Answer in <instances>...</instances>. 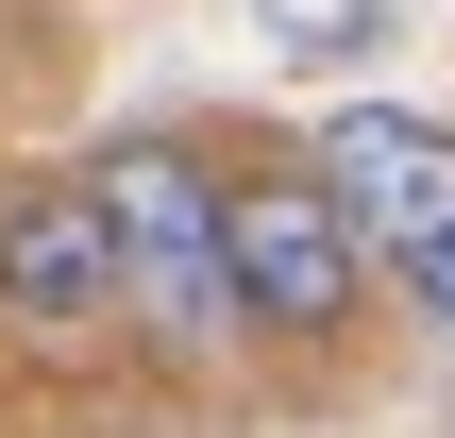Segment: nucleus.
I'll use <instances>...</instances> for the list:
<instances>
[{"label": "nucleus", "instance_id": "obj_5", "mask_svg": "<svg viewBox=\"0 0 455 438\" xmlns=\"http://www.w3.org/2000/svg\"><path fill=\"white\" fill-rule=\"evenodd\" d=\"M253 17H270L287 68H355V51H388V0H253Z\"/></svg>", "mask_w": 455, "mask_h": 438}, {"label": "nucleus", "instance_id": "obj_4", "mask_svg": "<svg viewBox=\"0 0 455 438\" xmlns=\"http://www.w3.org/2000/svg\"><path fill=\"white\" fill-rule=\"evenodd\" d=\"M304 169L338 186V219L371 236V270L455 219V118H405V101H338V118L304 135Z\"/></svg>", "mask_w": 455, "mask_h": 438}, {"label": "nucleus", "instance_id": "obj_1", "mask_svg": "<svg viewBox=\"0 0 455 438\" xmlns=\"http://www.w3.org/2000/svg\"><path fill=\"white\" fill-rule=\"evenodd\" d=\"M220 304H236L253 354H338V338L371 321V236L338 219V186H321L304 152L220 169Z\"/></svg>", "mask_w": 455, "mask_h": 438}, {"label": "nucleus", "instance_id": "obj_3", "mask_svg": "<svg viewBox=\"0 0 455 438\" xmlns=\"http://www.w3.org/2000/svg\"><path fill=\"white\" fill-rule=\"evenodd\" d=\"M0 338L17 354H101L118 338V236H101V186L84 169L0 186Z\"/></svg>", "mask_w": 455, "mask_h": 438}, {"label": "nucleus", "instance_id": "obj_2", "mask_svg": "<svg viewBox=\"0 0 455 438\" xmlns=\"http://www.w3.org/2000/svg\"><path fill=\"white\" fill-rule=\"evenodd\" d=\"M101 236H118V338L135 354H220L236 304H220V152L203 135H118L101 169Z\"/></svg>", "mask_w": 455, "mask_h": 438}, {"label": "nucleus", "instance_id": "obj_6", "mask_svg": "<svg viewBox=\"0 0 455 438\" xmlns=\"http://www.w3.org/2000/svg\"><path fill=\"white\" fill-rule=\"evenodd\" d=\"M388 287H405V321H422V338L455 354V219L422 236V253H388Z\"/></svg>", "mask_w": 455, "mask_h": 438}]
</instances>
